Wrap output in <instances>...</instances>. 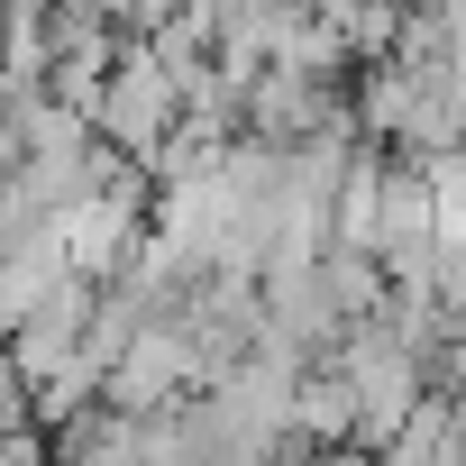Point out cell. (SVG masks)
I'll use <instances>...</instances> for the list:
<instances>
[{
	"instance_id": "6da1fadb",
	"label": "cell",
	"mask_w": 466,
	"mask_h": 466,
	"mask_svg": "<svg viewBox=\"0 0 466 466\" xmlns=\"http://www.w3.org/2000/svg\"><path fill=\"white\" fill-rule=\"evenodd\" d=\"M183 74L165 65V46L156 37H128L119 46V65H110V83H101V101H92V128H101V147H119L128 165H165L174 156V137H183Z\"/></svg>"
},
{
	"instance_id": "7a4b0ae2",
	"label": "cell",
	"mask_w": 466,
	"mask_h": 466,
	"mask_svg": "<svg viewBox=\"0 0 466 466\" xmlns=\"http://www.w3.org/2000/svg\"><path fill=\"white\" fill-rule=\"evenodd\" d=\"M420 10H448V0H420Z\"/></svg>"
}]
</instances>
